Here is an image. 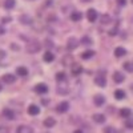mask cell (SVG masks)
Masks as SVG:
<instances>
[{
  "instance_id": "obj_39",
  "label": "cell",
  "mask_w": 133,
  "mask_h": 133,
  "mask_svg": "<svg viewBox=\"0 0 133 133\" xmlns=\"http://www.w3.org/2000/svg\"><path fill=\"white\" fill-rule=\"evenodd\" d=\"M132 2H133V0H132Z\"/></svg>"
},
{
  "instance_id": "obj_9",
  "label": "cell",
  "mask_w": 133,
  "mask_h": 133,
  "mask_svg": "<svg viewBox=\"0 0 133 133\" xmlns=\"http://www.w3.org/2000/svg\"><path fill=\"white\" fill-rule=\"evenodd\" d=\"M28 113H29L31 116H37V115L40 113V108H39L37 105H35V104H32V105L28 107Z\"/></svg>"
},
{
  "instance_id": "obj_5",
  "label": "cell",
  "mask_w": 133,
  "mask_h": 133,
  "mask_svg": "<svg viewBox=\"0 0 133 133\" xmlns=\"http://www.w3.org/2000/svg\"><path fill=\"white\" fill-rule=\"evenodd\" d=\"M68 109H69V103H66V101L60 103V104L57 105V108H56V110H57L59 113H65Z\"/></svg>"
},
{
  "instance_id": "obj_4",
  "label": "cell",
  "mask_w": 133,
  "mask_h": 133,
  "mask_svg": "<svg viewBox=\"0 0 133 133\" xmlns=\"http://www.w3.org/2000/svg\"><path fill=\"white\" fill-rule=\"evenodd\" d=\"M93 103H95L96 107H101V105H104V103H105V97H104L103 95H96V96L93 97Z\"/></svg>"
},
{
  "instance_id": "obj_2",
  "label": "cell",
  "mask_w": 133,
  "mask_h": 133,
  "mask_svg": "<svg viewBox=\"0 0 133 133\" xmlns=\"http://www.w3.org/2000/svg\"><path fill=\"white\" fill-rule=\"evenodd\" d=\"M56 91H57L59 95H66V93L69 92V87L65 84V81H61V83H59Z\"/></svg>"
},
{
  "instance_id": "obj_33",
  "label": "cell",
  "mask_w": 133,
  "mask_h": 133,
  "mask_svg": "<svg viewBox=\"0 0 133 133\" xmlns=\"http://www.w3.org/2000/svg\"><path fill=\"white\" fill-rule=\"evenodd\" d=\"M105 133H116V130H115L113 128L108 127V128H105Z\"/></svg>"
},
{
  "instance_id": "obj_1",
  "label": "cell",
  "mask_w": 133,
  "mask_h": 133,
  "mask_svg": "<svg viewBox=\"0 0 133 133\" xmlns=\"http://www.w3.org/2000/svg\"><path fill=\"white\" fill-rule=\"evenodd\" d=\"M41 45H40V43L37 40H31L28 44H27V51L29 53H36L37 51H40Z\"/></svg>"
},
{
  "instance_id": "obj_6",
  "label": "cell",
  "mask_w": 133,
  "mask_h": 133,
  "mask_svg": "<svg viewBox=\"0 0 133 133\" xmlns=\"http://www.w3.org/2000/svg\"><path fill=\"white\" fill-rule=\"evenodd\" d=\"M71 72H72V75H75V76H79V75L83 72V66H81L80 64H72Z\"/></svg>"
},
{
  "instance_id": "obj_18",
  "label": "cell",
  "mask_w": 133,
  "mask_h": 133,
  "mask_svg": "<svg viewBox=\"0 0 133 133\" xmlns=\"http://www.w3.org/2000/svg\"><path fill=\"white\" fill-rule=\"evenodd\" d=\"M124 79H125V77H124V75L121 73V72H116V73L113 75V80H115L116 83H123Z\"/></svg>"
},
{
  "instance_id": "obj_31",
  "label": "cell",
  "mask_w": 133,
  "mask_h": 133,
  "mask_svg": "<svg viewBox=\"0 0 133 133\" xmlns=\"http://www.w3.org/2000/svg\"><path fill=\"white\" fill-rule=\"evenodd\" d=\"M68 61H69V63L72 61V57H71V56H66V57L63 60V65H69V64H68Z\"/></svg>"
},
{
  "instance_id": "obj_23",
  "label": "cell",
  "mask_w": 133,
  "mask_h": 133,
  "mask_svg": "<svg viewBox=\"0 0 133 133\" xmlns=\"http://www.w3.org/2000/svg\"><path fill=\"white\" fill-rule=\"evenodd\" d=\"M56 80H57L59 83L65 81V80H66V75H65L64 72H57V73H56Z\"/></svg>"
},
{
  "instance_id": "obj_8",
  "label": "cell",
  "mask_w": 133,
  "mask_h": 133,
  "mask_svg": "<svg viewBox=\"0 0 133 133\" xmlns=\"http://www.w3.org/2000/svg\"><path fill=\"white\" fill-rule=\"evenodd\" d=\"M87 17H88V20L91 21V23H93V21H96V19H97V12H96V9H88V12H87Z\"/></svg>"
},
{
  "instance_id": "obj_29",
  "label": "cell",
  "mask_w": 133,
  "mask_h": 133,
  "mask_svg": "<svg viewBox=\"0 0 133 133\" xmlns=\"http://www.w3.org/2000/svg\"><path fill=\"white\" fill-rule=\"evenodd\" d=\"M124 69L128 72H133V64L132 63H125L124 64Z\"/></svg>"
},
{
  "instance_id": "obj_21",
  "label": "cell",
  "mask_w": 133,
  "mask_h": 133,
  "mask_svg": "<svg viewBox=\"0 0 133 133\" xmlns=\"http://www.w3.org/2000/svg\"><path fill=\"white\" fill-rule=\"evenodd\" d=\"M120 115H121V117H124V118H129L130 117V109H128V108L121 109L120 110Z\"/></svg>"
},
{
  "instance_id": "obj_20",
  "label": "cell",
  "mask_w": 133,
  "mask_h": 133,
  "mask_svg": "<svg viewBox=\"0 0 133 133\" xmlns=\"http://www.w3.org/2000/svg\"><path fill=\"white\" fill-rule=\"evenodd\" d=\"M16 73L19 76H27L28 75V69L24 68V66H17V68H16Z\"/></svg>"
},
{
  "instance_id": "obj_27",
  "label": "cell",
  "mask_w": 133,
  "mask_h": 133,
  "mask_svg": "<svg viewBox=\"0 0 133 133\" xmlns=\"http://www.w3.org/2000/svg\"><path fill=\"white\" fill-rule=\"evenodd\" d=\"M20 20H21V23H23V24H31V23H32L31 17H29V16H25V15L21 16V17H20Z\"/></svg>"
},
{
  "instance_id": "obj_36",
  "label": "cell",
  "mask_w": 133,
  "mask_h": 133,
  "mask_svg": "<svg viewBox=\"0 0 133 133\" xmlns=\"http://www.w3.org/2000/svg\"><path fill=\"white\" fill-rule=\"evenodd\" d=\"M73 133H84V132H83V130H81V129H76V130H75V132H73Z\"/></svg>"
},
{
  "instance_id": "obj_22",
  "label": "cell",
  "mask_w": 133,
  "mask_h": 133,
  "mask_svg": "<svg viewBox=\"0 0 133 133\" xmlns=\"http://www.w3.org/2000/svg\"><path fill=\"white\" fill-rule=\"evenodd\" d=\"M115 97L117 100H123L125 97V92L123 89H117V91H115Z\"/></svg>"
},
{
  "instance_id": "obj_14",
  "label": "cell",
  "mask_w": 133,
  "mask_h": 133,
  "mask_svg": "<svg viewBox=\"0 0 133 133\" xmlns=\"http://www.w3.org/2000/svg\"><path fill=\"white\" fill-rule=\"evenodd\" d=\"M93 121L95 123H97V124H104L105 123V117H104V115H98V113H96V115H93Z\"/></svg>"
},
{
  "instance_id": "obj_30",
  "label": "cell",
  "mask_w": 133,
  "mask_h": 133,
  "mask_svg": "<svg viewBox=\"0 0 133 133\" xmlns=\"http://www.w3.org/2000/svg\"><path fill=\"white\" fill-rule=\"evenodd\" d=\"M125 127H127L128 129H133V120H132V118H127V121H125Z\"/></svg>"
},
{
  "instance_id": "obj_3",
  "label": "cell",
  "mask_w": 133,
  "mask_h": 133,
  "mask_svg": "<svg viewBox=\"0 0 133 133\" xmlns=\"http://www.w3.org/2000/svg\"><path fill=\"white\" fill-rule=\"evenodd\" d=\"M2 80H3V83H5V84H12V83H15L16 77H15V75H12V73H7V75H4V76L2 77Z\"/></svg>"
},
{
  "instance_id": "obj_13",
  "label": "cell",
  "mask_w": 133,
  "mask_h": 133,
  "mask_svg": "<svg viewBox=\"0 0 133 133\" xmlns=\"http://www.w3.org/2000/svg\"><path fill=\"white\" fill-rule=\"evenodd\" d=\"M55 124H56V120L53 117H48L44 120V127L45 128H52V127H55Z\"/></svg>"
},
{
  "instance_id": "obj_11",
  "label": "cell",
  "mask_w": 133,
  "mask_h": 133,
  "mask_svg": "<svg viewBox=\"0 0 133 133\" xmlns=\"http://www.w3.org/2000/svg\"><path fill=\"white\" fill-rule=\"evenodd\" d=\"M77 45H79V43H77V39L71 37V39L68 40V44H66V48H68L69 51H72V49H75Z\"/></svg>"
},
{
  "instance_id": "obj_26",
  "label": "cell",
  "mask_w": 133,
  "mask_h": 133,
  "mask_svg": "<svg viewBox=\"0 0 133 133\" xmlns=\"http://www.w3.org/2000/svg\"><path fill=\"white\" fill-rule=\"evenodd\" d=\"M100 20H101V23H103V24H109L110 21H112V19H110L109 15H103Z\"/></svg>"
},
{
  "instance_id": "obj_38",
  "label": "cell",
  "mask_w": 133,
  "mask_h": 133,
  "mask_svg": "<svg viewBox=\"0 0 133 133\" xmlns=\"http://www.w3.org/2000/svg\"><path fill=\"white\" fill-rule=\"evenodd\" d=\"M0 91H2V85H0Z\"/></svg>"
},
{
  "instance_id": "obj_7",
  "label": "cell",
  "mask_w": 133,
  "mask_h": 133,
  "mask_svg": "<svg viewBox=\"0 0 133 133\" xmlns=\"http://www.w3.org/2000/svg\"><path fill=\"white\" fill-rule=\"evenodd\" d=\"M35 92H37V93H40V95H45V93L48 92V87H47L45 84H37V85L35 87Z\"/></svg>"
},
{
  "instance_id": "obj_25",
  "label": "cell",
  "mask_w": 133,
  "mask_h": 133,
  "mask_svg": "<svg viewBox=\"0 0 133 133\" xmlns=\"http://www.w3.org/2000/svg\"><path fill=\"white\" fill-rule=\"evenodd\" d=\"M4 7H5L7 9L14 8V7H15V0H5V2H4Z\"/></svg>"
},
{
  "instance_id": "obj_34",
  "label": "cell",
  "mask_w": 133,
  "mask_h": 133,
  "mask_svg": "<svg viewBox=\"0 0 133 133\" xmlns=\"http://www.w3.org/2000/svg\"><path fill=\"white\" fill-rule=\"evenodd\" d=\"M117 4L118 5H125L127 4V0H117Z\"/></svg>"
},
{
  "instance_id": "obj_10",
  "label": "cell",
  "mask_w": 133,
  "mask_h": 133,
  "mask_svg": "<svg viewBox=\"0 0 133 133\" xmlns=\"http://www.w3.org/2000/svg\"><path fill=\"white\" fill-rule=\"evenodd\" d=\"M16 133H33V129L29 125H20L17 128Z\"/></svg>"
},
{
  "instance_id": "obj_12",
  "label": "cell",
  "mask_w": 133,
  "mask_h": 133,
  "mask_svg": "<svg viewBox=\"0 0 133 133\" xmlns=\"http://www.w3.org/2000/svg\"><path fill=\"white\" fill-rule=\"evenodd\" d=\"M95 83H96L97 87H105V84H107L105 76H97L96 79H95Z\"/></svg>"
},
{
  "instance_id": "obj_19",
  "label": "cell",
  "mask_w": 133,
  "mask_h": 133,
  "mask_svg": "<svg viewBox=\"0 0 133 133\" xmlns=\"http://www.w3.org/2000/svg\"><path fill=\"white\" fill-rule=\"evenodd\" d=\"M71 19H72V21H80L81 19H83V15H81V12H72V15H71Z\"/></svg>"
},
{
  "instance_id": "obj_24",
  "label": "cell",
  "mask_w": 133,
  "mask_h": 133,
  "mask_svg": "<svg viewBox=\"0 0 133 133\" xmlns=\"http://www.w3.org/2000/svg\"><path fill=\"white\" fill-rule=\"evenodd\" d=\"M93 55H95V52H93V51H85V52L81 55V57H83L84 60H88V59H91V57L93 56Z\"/></svg>"
},
{
  "instance_id": "obj_35",
  "label": "cell",
  "mask_w": 133,
  "mask_h": 133,
  "mask_svg": "<svg viewBox=\"0 0 133 133\" xmlns=\"http://www.w3.org/2000/svg\"><path fill=\"white\" fill-rule=\"evenodd\" d=\"M116 33H117V32H116V29H110V31H109V35H110V36L116 35Z\"/></svg>"
},
{
  "instance_id": "obj_15",
  "label": "cell",
  "mask_w": 133,
  "mask_h": 133,
  "mask_svg": "<svg viewBox=\"0 0 133 133\" xmlns=\"http://www.w3.org/2000/svg\"><path fill=\"white\" fill-rule=\"evenodd\" d=\"M3 115H4L8 120H14V118H15V112H14L12 109H8V108L4 109V110H3Z\"/></svg>"
},
{
  "instance_id": "obj_28",
  "label": "cell",
  "mask_w": 133,
  "mask_h": 133,
  "mask_svg": "<svg viewBox=\"0 0 133 133\" xmlns=\"http://www.w3.org/2000/svg\"><path fill=\"white\" fill-rule=\"evenodd\" d=\"M81 44H84V45H89V44H92V40L88 37V36H84L81 39Z\"/></svg>"
},
{
  "instance_id": "obj_16",
  "label": "cell",
  "mask_w": 133,
  "mask_h": 133,
  "mask_svg": "<svg viewBox=\"0 0 133 133\" xmlns=\"http://www.w3.org/2000/svg\"><path fill=\"white\" fill-rule=\"evenodd\" d=\"M115 55H116V57H123V56H125V55H127V51L123 47H117L115 49Z\"/></svg>"
},
{
  "instance_id": "obj_32",
  "label": "cell",
  "mask_w": 133,
  "mask_h": 133,
  "mask_svg": "<svg viewBox=\"0 0 133 133\" xmlns=\"http://www.w3.org/2000/svg\"><path fill=\"white\" fill-rule=\"evenodd\" d=\"M0 133H9V129L7 127H0Z\"/></svg>"
},
{
  "instance_id": "obj_37",
  "label": "cell",
  "mask_w": 133,
  "mask_h": 133,
  "mask_svg": "<svg viewBox=\"0 0 133 133\" xmlns=\"http://www.w3.org/2000/svg\"><path fill=\"white\" fill-rule=\"evenodd\" d=\"M0 33H4V31H3V28L0 27Z\"/></svg>"
},
{
  "instance_id": "obj_17",
  "label": "cell",
  "mask_w": 133,
  "mask_h": 133,
  "mask_svg": "<svg viewBox=\"0 0 133 133\" xmlns=\"http://www.w3.org/2000/svg\"><path fill=\"white\" fill-rule=\"evenodd\" d=\"M43 59H44V61H47V63H51V61H53V60H55V56H53V53H52V52L47 51L45 53H44Z\"/></svg>"
}]
</instances>
